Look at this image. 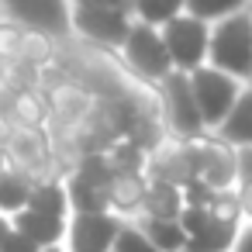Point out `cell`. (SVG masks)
Instances as JSON below:
<instances>
[{"label": "cell", "mask_w": 252, "mask_h": 252, "mask_svg": "<svg viewBox=\"0 0 252 252\" xmlns=\"http://www.w3.org/2000/svg\"><path fill=\"white\" fill-rule=\"evenodd\" d=\"M207 63L242 83H252V7H242L211 25Z\"/></svg>", "instance_id": "cell-1"}, {"label": "cell", "mask_w": 252, "mask_h": 252, "mask_svg": "<svg viewBox=\"0 0 252 252\" xmlns=\"http://www.w3.org/2000/svg\"><path fill=\"white\" fill-rule=\"evenodd\" d=\"M118 59L138 83H149V87H156L166 73H173V59L166 52L162 32L156 25L138 21V18L131 21V32L125 35V42L118 49Z\"/></svg>", "instance_id": "cell-2"}, {"label": "cell", "mask_w": 252, "mask_h": 252, "mask_svg": "<svg viewBox=\"0 0 252 252\" xmlns=\"http://www.w3.org/2000/svg\"><path fill=\"white\" fill-rule=\"evenodd\" d=\"M156 104H159L162 128L169 135H176V138H200L207 131L204 128V118H200V107L193 100L190 73H183V69L166 73L156 83Z\"/></svg>", "instance_id": "cell-3"}, {"label": "cell", "mask_w": 252, "mask_h": 252, "mask_svg": "<svg viewBox=\"0 0 252 252\" xmlns=\"http://www.w3.org/2000/svg\"><path fill=\"white\" fill-rule=\"evenodd\" d=\"M38 90L45 94L52 121H80V118H87V111L97 100V94L83 80H76L73 73H66L56 63L38 69Z\"/></svg>", "instance_id": "cell-4"}, {"label": "cell", "mask_w": 252, "mask_h": 252, "mask_svg": "<svg viewBox=\"0 0 252 252\" xmlns=\"http://www.w3.org/2000/svg\"><path fill=\"white\" fill-rule=\"evenodd\" d=\"M190 87H193V100H197L200 118H204V128L214 131L224 121V114L231 111V104L238 100V94H242L245 83L235 80L231 73H221L218 66L204 63V66H197L190 73Z\"/></svg>", "instance_id": "cell-5"}, {"label": "cell", "mask_w": 252, "mask_h": 252, "mask_svg": "<svg viewBox=\"0 0 252 252\" xmlns=\"http://www.w3.org/2000/svg\"><path fill=\"white\" fill-rule=\"evenodd\" d=\"M131 11H118V7H80L73 4L69 11V25H73V38L97 45V49H111L118 52L125 35L131 32Z\"/></svg>", "instance_id": "cell-6"}, {"label": "cell", "mask_w": 252, "mask_h": 252, "mask_svg": "<svg viewBox=\"0 0 252 252\" xmlns=\"http://www.w3.org/2000/svg\"><path fill=\"white\" fill-rule=\"evenodd\" d=\"M162 42H166V52L173 59V69H183V73H193L197 66L207 63V42H211V25L193 18V14H176L169 18L162 28Z\"/></svg>", "instance_id": "cell-7"}, {"label": "cell", "mask_w": 252, "mask_h": 252, "mask_svg": "<svg viewBox=\"0 0 252 252\" xmlns=\"http://www.w3.org/2000/svg\"><path fill=\"white\" fill-rule=\"evenodd\" d=\"M145 176H159L166 183H176V187H187L200 176V166H197V142L193 138H176V135H162L152 149H149V159H145Z\"/></svg>", "instance_id": "cell-8"}, {"label": "cell", "mask_w": 252, "mask_h": 252, "mask_svg": "<svg viewBox=\"0 0 252 252\" xmlns=\"http://www.w3.org/2000/svg\"><path fill=\"white\" fill-rule=\"evenodd\" d=\"M4 18L32 28V32H45L52 38H73V25H69V0H0Z\"/></svg>", "instance_id": "cell-9"}, {"label": "cell", "mask_w": 252, "mask_h": 252, "mask_svg": "<svg viewBox=\"0 0 252 252\" xmlns=\"http://www.w3.org/2000/svg\"><path fill=\"white\" fill-rule=\"evenodd\" d=\"M7 159L21 169H28L35 180L42 176H66L56 162V152H52V135L49 128H25V125H14V135L7 142Z\"/></svg>", "instance_id": "cell-10"}, {"label": "cell", "mask_w": 252, "mask_h": 252, "mask_svg": "<svg viewBox=\"0 0 252 252\" xmlns=\"http://www.w3.org/2000/svg\"><path fill=\"white\" fill-rule=\"evenodd\" d=\"M118 214L100 211V214H69L66 228V249L69 252H111L118 231H121Z\"/></svg>", "instance_id": "cell-11"}, {"label": "cell", "mask_w": 252, "mask_h": 252, "mask_svg": "<svg viewBox=\"0 0 252 252\" xmlns=\"http://www.w3.org/2000/svg\"><path fill=\"white\" fill-rule=\"evenodd\" d=\"M197 142V166H200V180L214 190L221 187H235L238 183V169H235V145L224 142L218 131H204Z\"/></svg>", "instance_id": "cell-12"}, {"label": "cell", "mask_w": 252, "mask_h": 252, "mask_svg": "<svg viewBox=\"0 0 252 252\" xmlns=\"http://www.w3.org/2000/svg\"><path fill=\"white\" fill-rule=\"evenodd\" d=\"M11 224H14L21 235H28L38 249H45V245H59V242H66L69 218L42 214V211H32V207H21L18 214H11Z\"/></svg>", "instance_id": "cell-13"}, {"label": "cell", "mask_w": 252, "mask_h": 252, "mask_svg": "<svg viewBox=\"0 0 252 252\" xmlns=\"http://www.w3.org/2000/svg\"><path fill=\"white\" fill-rule=\"evenodd\" d=\"M145 173H114L111 180V211L118 218H138L142 214V197H145Z\"/></svg>", "instance_id": "cell-14"}, {"label": "cell", "mask_w": 252, "mask_h": 252, "mask_svg": "<svg viewBox=\"0 0 252 252\" xmlns=\"http://www.w3.org/2000/svg\"><path fill=\"white\" fill-rule=\"evenodd\" d=\"M180 211H183V187L149 176L145 197H142V214L145 218H180Z\"/></svg>", "instance_id": "cell-15"}, {"label": "cell", "mask_w": 252, "mask_h": 252, "mask_svg": "<svg viewBox=\"0 0 252 252\" xmlns=\"http://www.w3.org/2000/svg\"><path fill=\"white\" fill-rule=\"evenodd\" d=\"M214 131L231 145H252V83L242 87L238 100L231 104V111L224 114V121Z\"/></svg>", "instance_id": "cell-16"}, {"label": "cell", "mask_w": 252, "mask_h": 252, "mask_svg": "<svg viewBox=\"0 0 252 252\" xmlns=\"http://www.w3.org/2000/svg\"><path fill=\"white\" fill-rule=\"evenodd\" d=\"M7 118L14 125H25V128H49L52 114H49V104H45V94L38 87H21L11 100V111Z\"/></svg>", "instance_id": "cell-17"}, {"label": "cell", "mask_w": 252, "mask_h": 252, "mask_svg": "<svg viewBox=\"0 0 252 252\" xmlns=\"http://www.w3.org/2000/svg\"><path fill=\"white\" fill-rule=\"evenodd\" d=\"M28 207L42 211V214H59L69 218V193H66V180L63 176H42L32 183L28 193Z\"/></svg>", "instance_id": "cell-18"}, {"label": "cell", "mask_w": 252, "mask_h": 252, "mask_svg": "<svg viewBox=\"0 0 252 252\" xmlns=\"http://www.w3.org/2000/svg\"><path fill=\"white\" fill-rule=\"evenodd\" d=\"M128 221H135L138 231L159 252H183V245H187V231L180 228L176 218H145V214H138V218H128Z\"/></svg>", "instance_id": "cell-19"}, {"label": "cell", "mask_w": 252, "mask_h": 252, "mask_svg": "<svg viewBox=\"0 0 252 252\" xmlns=\"http://www.w3.org/2000/svg\"><path fill=\"white\" fill-rule=\"evenodd\" d=\"M32 183H35V176L28 169L7 162L4 173H0V211H4V214H18L21 207H28Z\"/></svg>", "instance_id": "cell-20"}, {"label": "cell", "mask_w": 252, "mask_h": 252, "mask_svg": "<svg viewBox=\"0 0 252 252\" xmlns=\"http://www.w3.org/2000/svg\"><path fill=\"white\" fill-rule=\"evenodd\" d=\"M238 228L242 224H224V221L211 218V224L204 231H197V235L187 238L183 252H231V245L238 238Z\"/></svg>", "instance_id": "cell-21"}, {"label": "cell", "mask_w": 252, "mask_h": 252, "mask_svg": "<svg viewBox=\"0 0 252 252\" xmlns=\"http://www.w3.org/2000/svg\"><path fill=\"white\" fill-rule=\"evenodd\" d=\"M59 42H63V38H52V35H45V32H32V28H25L21 52H18L14 63H25V66H32V69H45V66L56 63V49H59Z\"/></svg>", "instance_id": "cell-22"}, {"label": "cell", "mask_w": 252, "mask_h": 252, "mask_svg": "<svg viewBox=\"0 0 252 252\" xmlns=\"http://www.w3.org/2000/svg\"><path fill=\"white\" fill-rule=\"evenodd\" d=\"M107 159H111V169L114 173H145V159H149V149H142L135 138H114L107 149Z\"/></svg>", "instance_id": "cell-23"}, {"label": "cell", "mask_w": 252, "mask_h": 252, "mask_svg": "<svg viewBox=\"0 0 252 252\" xmlns=\"http://www.w3.org/2000/svg\"><path fill=\"white\" fill-rule=\"evenodd\" d=\"M176 14H183V0H131V18L156 28H162Z\"/></svg>", "instance_id": "cell-24"}, {"label": "cell", "mask_w": 252, "mask_h": 252, "mask_svg": "<svg viewBox=\"0 0 252 252\" xmlns=\"http://www.w3.org/2000/svg\"><path fill=\"white\" fill-rule=\"evenodd\" d=\"M207 211L214 221H224V224H242V200H238V183L235 187H221L211 193L207 200Z\"/></svg>", "instance_id": "cell-25"}, {"label": "cell", "mask_w": 252, "mask_h": 252, "mask_svg": "<svg viewBox=\"0 0 252 252\" xmlns=\"http://www.w3.org/2000/svg\"><path fill=\"white\" fill-rule=\"evenodd\" d=\"M242 7H249V0H183V11L207 21V25H214V21H221Z\"/></svg>", "instance_id": "cell-26"}, {"label": "cell", "mask_w": 252, "mask_h": 252, "mask_svg": "<svg viewBox=\"0 0 252 252\" xmlns=\"http://www.w3.org/2000/svg\"><path fill=\"white\" fill-rule=\"evenodd\" d=\"M21 38H25V25L4 18L0 21V63H14L21 52Z\"/></svg>", "instance_id": "cell-27"}, {"label": "cell", "mask_w": 252, "mask_h": 252, "mask_svg": "<svg viewBox=\"0 0 252 252\" xmlns=\"http://www.w3.org/2000/svg\"><path fill=\"white\" fill-rule=\"evenodd\" d=\"M114 249H118V252H159V249L138 231L135 221H121V231H118V238H114Z\"/></svg>", "instance_id": "cell-28"}, {"label": "cell", "mask_w": 252, "mask_h": 252, "mask_svg": "<svg viewBox=\"0 0 252 252\" xmlns=\"http://www.w3.org/2000/svg\"><path fill=\"white\" fill-rule=\"evenodd\" d=\"M180 228L187 231V238L190 235H197V231H204L207 224H211V211L207 207H190V204H183V211H180Z\"/></svg>", "instance_id": "cell-29"}, {"label": "cell", "mask_w": 252, "mask_h": 252, "mask_svg": "<svg viewBox=\"0 0 252 252\" xmlns=\"http://www.w3.org/2000/svg\"><path fill=\"white\" fill-rule=\"evenodd\" d=\"M211 193H214V187H207V183L197 176L193 183H187V187H183V204H190V207H207Z\"/></svg>", "instance_id": "cell-30"}, {"label": "cell", "mask_w": 252, "mask_h": 252, "mask_svg": "<svg viewBox=\"0 0 252 252\" xmlns=\"http://www.w3.org/2000/svg\"><path fill=\"white\" fill-rule=\"evenodd\" d=\"M235 169H238V183L252 180V145H235Z\"/></svg>", "instance_id": "cell-31"}, {"label": "cell", "mask_w": 252, "mask_h": 252, "mask_svg": "<svg viewBox=\"0 0 252 252\" xmlns=\"http://www.w3.org/2000/svg\"><path fill=\"white\" fill-rule=\"evenodd\" d=\"M0 252H38V245H35L28 235H21V231L14 228V231L7 235V242L0 245Z\"/></svg>", "instance_id": "cell-32"}, {"label": "cell", "mask_w": 252, "mask_h": 252, "mask_svg": "<svg viewBox=\"0 0 252 252\" xmlns=\"http://www.w3.org/2000/svg\"><path fill=\"white\" fill-rule=\"evenodd\" d=\"M231 252H252V221H242V228H238V238H235Z\"/></svg>", "instance_id": "cell-33"}, {"label": "cell", "mask_w": 252, "mask_h": 252, "mask_svg": "<svg viewBox=\"0 0 252 252\" xmlns=\"http://www.w3.org/2000/svg\"><path fill=\"white\" fill-rule=\"evenodd\" d=\"M80 7H118V11H131V0H69Z\"/></svg>", "instance_id": "cell-34"}, {"label": "cell", "mask_w": 252, "mask_h": 252, "mask_svg": "<svg viewBox=\"0 0 252 252\" xmlns=\"http://www.w3.org/2000/svg\"><path fill=\"white\" fill-rule=\"evenodd\" d=\"M238 200H242V221H252V180L238 183Z\"/></svg>", "instance_id": "cell-35"}, {"label": "cell", "mask_w": 252, "mask_h": 252, "mask_svg": "<svg viewBox=\"0 0 252 252\" xmlns=\"http://www.w3.org/2000/svg\"><path fill=\"white\" fill-rule=\"evenodd\" d=\"M11 135H14V121H11L7 114H0V152H7Z\"/></svg>", "instance_id": "cell-36"}, {"label": "cell", "mask_w": 252, "mask_h": 252, "mask_svg": "<svg viewBox=\"0 0 252 252\" xmlns=\"http://www.w3.org/2000/svg\"><path fill=\"white\" fill-rule=\"evenodd\" d=\"M14 231V224H11V214H4V211H0V245H4L7 242V235Z\"/></svg>", "instance_id": "cell-37"}, {"label": "cell", "mask_w": 252, "mask_h": 252, "mask_svg": "<svg viewBox=\"0 0 252 252\" xmlns=\"http://www.w3.org/2000/svg\"><path fill=\"white\" fill-rule=\"evenodd\" d=\"M38 252H69V249H66V242H59V245H45V249H38Z\"/></svg>", "instance_id": "cell-38"}, {"label": "cell", "mask_w": 252, "mask_h": 252, "mask_svg": "<svg viewBox=\"0 0 252 252\" xmlns=\"http://www.w3.org/2000/svg\"><path fill=\"white\" fill-rule=\"evenodd\" d=\"M11 159H7V152H0V173H4V166H7Z\"/></svg>", "instance_id": "cell-39"}, {"label": "cell", "mask_w": 252, "mask_h": 252, "mask_svg": "<svg viewBox=\"0 0 252 252\" xmlns=\"http://www.w3.org/2000/svg\"><path fill=\"white\" fill-rule=\"evenodd\" d=\"M0 21H4V7H0Z\"/></svg>", "instance_id": "cell-40"}, {"label": "cell", "mask_w": 252, "mask_h": 252, "mask_svg": "<svg viewBox=\"0 0 252 252\" xmlns=\"http://www.w3.org/2000/svg\"><path fill=\"white\" fill-rule=\"evenodd\" d=\"M111 252H118V249H114V245H111Z\"/></svg>", "instance_id": "cell-41"}, {"label": "cell", "mask_w": 252, "mask_h": 252, "mask_svg": "<svg viewBox=\"0 0 252 252\" xmlns=\"http://www.w3.org/2000/svg\"><path fill=\"white\" fill-rule=\"evenodd\" d=\"M249 7H252V0H249Z\"/></svg>", "instance_id": "cell-42"}]
</instances>
